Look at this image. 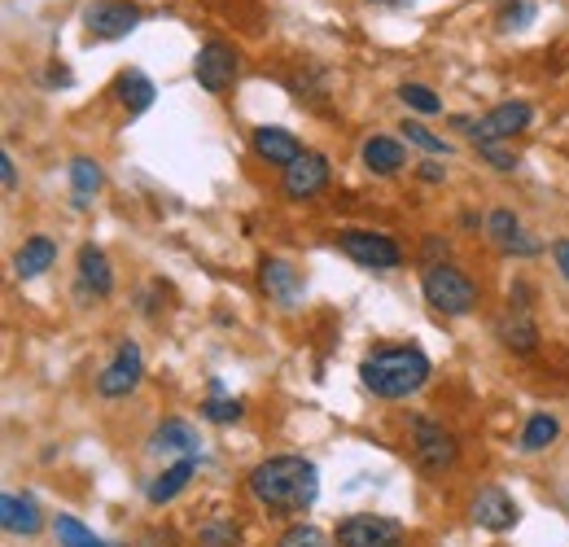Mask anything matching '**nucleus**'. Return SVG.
I'll return each instance as SVG.
<instances>
[{
  "mask_svg": "<svg viewBox=\"0 0 569 547\" xmlns=\"http://www.w3.org/2000/svg\"><path fill=\"white\" fill-rule=\"evenodd\" d=\"M246 486H250L254 504H263L268 513L293 517L320 499V469L307 456H268L250 469Z\"/></svg>",
  "mask_w": 569,
  "mask_h": 547,
  "instance_id": "nucleus-1",
  "label": "nucleus"
},
{
  "mask_svg": "<svg viewBox=\"0 0 569 547\" xmlns=\"http://www.w3.org/2000/svg\"><path fill=\"white\" fill-rule=\"evenodd\" d=\"M433 364L421 346H377L359 364V381L377 399H408L429 381Z\"/></svg>",
  "mask_w": 569,
  "mask_h": 547,
  "instance_id": "nucleus-2",
  "label": "nucleus"
},
{
  "mask_svg": "<svg viewBox=\"0 0 569 547\" xmlns=\"http://www.w3.org/2000/svg\"><path fill=\"white\" fill-rule=\"evenodd\" d=\"M421 294H426V302L438 316H469V311H478V302H482L478 280H469V276L460 272V268H451V263L426 268V272H421Z\"/></svg>",
  "mask_w": 569,
  "mask_h": 547,
  "instance_id": "nucleus-3",
  "label": "nucleus"
},
{
  "mask_svg": "<svg viewBox=\"0 0 569 547\" xmlns=\"http://www.w3.org/2000/svg\"><path fill=\"white\" fill-rule=\"evenodd\" d=\"M338 250L351 263L368 268V272H395L403 263L399 241H390L386 232H372V228H347V232H338Z\"/></svg>",
  "mask_w": 569,
  "mask_h": 547,
  "instance_id": "nucleus-4",
  "label": "nucleus"
},
{
  "mask_svg": "<svg viewBox=\"0 0 569 547\" xmlns=\"http://www.w3.org/2000/svg\"><path fill=\"white\" fill-rule=\"evenodd\" d=\"M412 456H417V465L426 469L429 478H438V474H447V469L456 465L460 442H456V434L442 429L438 420L417 416V420H412Z\"/></svg>",
  "mask_w": 569,
  "mask_h": 547,
  "instance_id": "nucleus-5",
  "label": "nucleus"
},
{
  "mask_svg": "<svg viewBox=\"0 0 569 547\" xmlns=\"http://www.w3.org/2000/svg\"><path fill=\"white\" fill-rule=\"evenodd\" d=\"M241 74V53L228 44V40H207L193 58V79L202 83V92L211 97H223Z\"/></svg>",
  "mask_w": 569,
  "mask_h": 547,
  "instance_id": "nucleus-6",
  "label": "nucleus"
},
{
  "mask_svg": "<svg viewBox=\"0 0 569 547\" xmlns=\"http://www.w3.org/2000/svg\"><path fill=\"white\" fill-rule=\"evenodd\" d=\"M338 547H399L403 544V521L381 517V513H356L342 517L333 530Z\"/></svg>",
  "mask_w": 569,
  "mask_h": 547,
  "instance_id": "nucleus-7",
  "label": "nucleus"
},
{
  "mask_svg": "<svg viewBox=\"0 0 569 547\" xmlns=\"http://www.w3.org/2000/svg\"><path fill=\"white\" fill-rule=\"evenodd\" d=\"M141 4H132V0H92L83 9V27L92 40H123L141 27Z\"/></svg>",
  "mask_w": 569,
  "mask_h": 547,
  "instance_id": "nucleus-8",
  "label": "nucleus"
},
{
  "mask_svg": "<svg viewBox=\"0 0 569 547\" xmlns=\"http://www.w3.org/2000/svg\"><path fill=\"white\" fill-rule=\"evenodd\" d=\"M530 123H535V106L530 101H499L478 119V128L469 137H473V145H503V140L521 137Z\"/></svg>",
  "mask_w": 569,
  "mask_h": 547,
  "instance_id": "nucleus-9",
  "label": "nucleus"
},
{
  "mask_svg": "<svg viewBox=\"0 0 569 547\" xmlns=\"http://www.w3.org/2000/svg\"><path fill=\"white\" fill-rule=\"evenodd\" d=\"M144 377V355L137 342H119L114 359L106 364V372L97 377V395L101 399H128Z\"/></svg>",
  "mask_w": 569,
  "mask_h": 547,
  "instance_id": "nucleus-10",
  "label": "nucleus"
},
{
  "mask_svg": "<svg viewBox=\"0 0 569 547\" xmlns=\"http://www.w3.org/2000/svg\"><path fill=\"white\" fill-rule=\"evenodd\" d=\"M329 189V158L325 153H302L293 167H284L281 176V193L289 202H311L316 193H325Z\"/></svg>",
  "mask_w": 569,
  "mask_h": 547,
  "instance_id": "nucleus-11",
  "label": "nucleus"
},
{
  "mask_svg": "<svg viewBox=\"0 0 569 547\" xmlns=\"http://www.w3.org/2000/svg\"><path fill=\"white\" fill-rule=\"evenodd\" d=\"M259 285H263V294H268L281 311H293V307L302 302V294H307V280H302V272H298L289 259H263V263H259Z\"/></svg>",
  "mask_w": 569,
  "mask_h": 547,
  "instance_id": "nucleus-12",
  "label": "nucleus"
},
{
  "mask_svg": "<svg viewBox=\"0 0 569 547\" xmlns=\"http://www.w3.org/2000/svg\"><path fill=\"white\" fill-rule=\"evenodd\" d=\"M469 517H473V526H482V530H491V535H503V530L517 526V504H512L508 490L482 486V490L473 495V504H469Z\"/></svg>",
  "mask_w": 569,
  "mask_h": 547,
  "instance_id": "nucleus-13",
  "label": "nucleus"
},
{
  "mask_svg": "<svg viewBox=\"0 0 569 547\" xmlns=\"http://www.w3.org/2000/svg\"><path fill=\"white\" fill-rule=\"evenodd\" d=\"M250 145H254V153H259V162H268V167H293L307 149H302V140L293 137L289 128H277V123H263V128H254V137H250Z\"/></svg>",
  "mask_w": 569,
  "mask_h": 547,
  "instance_id": "nucleus-14",
  "label": "nucleus"
},
{
  "mask_svg": "<svg viewBox=\"0 0 569 547\" xmlns=\"http://www.w3.org/2000/svg\"><path fill=\"white\" fill-rule=\"evenodd\" d=\"M149 451H158V456H180V460H193V456H202V438H198V429H193L189 420L171 416V420H162V425L153 429V438H149Z\"/></svg>",
  "mask_w": 569,
  "mask_h": 547,
  "instance_id": "nucleus-15",
  "label": "nucleus"
},
{
  "mask_svg": "<svg viewBox=\"0 0 569 547\" xmlns=\"http://www.w3.org/2000/svg\"><path fill=\"white\" fill-rule=\"evenodd\" d=\"M0 526L9 535H22V539H36L44 530V513L36 504V495H18V490H4L0 499Z\"/></svg>",
  "mask_w": 569,
  "mask_h": 547,
  "instance_id": "nucleus-16",
  "label": "nucleus"
},
{
  "mask_svg": "<svg viewBox=\"0 0 569 547\" xmlns=\"http://www.w3.org/2000/svg\"><path fill=\"white\" fill-rule=\"evenodd\" d=\"M496 338L508 346L512 355H530V350H539V325L530 320L526 307H508V311L499 316Z\"/></svg>",
  "mask_w": 569,
  "mask_h": 547,
  "instance_id": "nucleus-17",
  "label": "nucleus"
},
{
  "mask_svg": "<svg viewBox=\"0 0 569 547\" xmlns=\"http://www.w3.org/2000/svg\"><path fill=\"white\" fill-rule=\"evenodd\" d=\"M359 162L372 171V176H399L403 162H408V149L395 137H368L359 149Z\"/></svg>",
  "mask_w": 569,
  "mask_h": 547,
  "instance_id": "nucleus-18",
  "label": "nucleus"
},
{
  "mask_svg": "<svg viewBox=\"0 0 569 547\" xmlns=\"http://www.w3.org/2000/svg\"><path fill=\"white\" fill-rule=\"evenodd\" d=\"M53 263H58L53 237H27V241L18 246V255H13V276H18V280H36V276L49 272Z\"/></svg>",
  "mask_w": 569,
  "mask_h": 547,
  "instance_id": "nucleus-19",
  "label": "nucleus"
},
{
  "mask_svg": "<svg viewBox=\"0 0 569 547\" xmlns=\"http://www.w3.org/2000/svg\"><path fill=\"white\" fill-rule=\"evenodd\" d=\"M193 474H198V456L193 460H176L171 469H162L158 478L144 486V499L153 504V508H162V504H171L189 481H193Z\"/></svg>",
  "mask_w": 569,
  "mask_h": 547,
  "instance_id": "nucleus-20",
  "label": "nucleus"
},
{
  "mask_svg": "<svg viewBox=\"0 0 569 547\" xmlns=\"http://www.w3.org/2000/svg\"><path fill=\"white\" fill-rule=\"evenodd\" d=\"M79 280L97 298H110L114 294V268H110V259H106L101 246H79Z\"/></svg>",
  "mask_w": 569,
  "mask_h": 547,
  "instance_id": "nucleus-21",
  "label": "nucleus"
},
{
  "mask_svg": "<svg viewBox=\"0 0 569 547\" xmlns=\"http://www.w3.org/2000/svg\"><path fill=\"white\" fill-rule=\"evenodd\" d=\"M114 92H119V101L128 106V115H144V110L153 106V97H158V88H153V79H149L144 70H123L119 83H114Z\"/></svg>",
  "mask_w": 569,
  "mask_h": 547,
  "instance_id": "nucleus-22",
  "label": "nucleus"
},
{
  "mask_svg": "<svg viewBox=\"0 0 569 547\" xmlns=\"http://www.w3.org/2000/svg\"><path fill=\"white\" fill-rule=\"evenodd\" d=\"M101 185H106V171H101L97 158H83V153L71 158V193H74V206H79V210L101 193Z\"/></svg>",
  "mask_w": 569,
  "mask_h": 547,
  "instance_id": "nucleus-23",
  "label": "nucleus"
},
{
  "mask_svg": "<svg viewBox=\"0 0 569 547\" xmlns=\"http://www.w3.org/2000/svg\"><path fill=\"white\" fill-rule=\"evenodd\" d=\"M557 438H561V420L548 416V411H535L521 429V451H548Z\"/></svg>",
  "mask_w": 569,
  "mask_h": 547,
  "instance_id": "nucleus-24",
  "label": "nucleus"
},
{
  "mask_svg": "<svg viewBox=\"0 0 569 547\" xmlns=\"http://www.w3.org/2000/svg\"><path fill=\"white\" fill-rule=\"evenodd\" d=\"M53 530H58V547H110L106 539H97V535H92L83 521L67 517V513L53 521Z\"/></svg>",
  "mask_w": 569,
  "mask_h": 547,
  "instance_id": "nucleus-25",
  "label": "nucleus"
},
{
  "mask_svg": "<svg viewBox=\"0 0 569 547\" xmlns=\"http://www.w3.org/2000/svg\"><path fill=\"white\" fill-rule=\"evenodd\" d=\"M535 13H539L535 0H503L496 22H499V31H526V27L535 22Z\"/></svg>",
  "mask_w": 569,
  "mask_h": 547,
  "instance_id": "nucleus-26",
  "label": "nucleus"
},
{
  "mask_svg": "<svg viewBox=\"0 0 569 547\" xmlns=\"http://www.w3.org/2000/svg\"><path fill=\"white\" fill-rule=\"evenodd\" d=\"M202 416H207V420H214V425H237V420L246 416V404H241V399L219 395V386H214V395L202 404Z\"/></svg>",
  "mask_w": 569,
  "mask_h": 547,
  "instance_id": "nucleus-27",
  "label": "nucleus"
},
{
  "mask_svg": "<svg viewBox=\"0 0 569 547\" xmlns=\"http://www.w3.org/2000/svg\"><path fill=\"white\" fill-rule=\"evenodd\" d=\"M403 140H408V145H417V149H426V153H438V158H447V153H451V140H442L438 132H429L426 123H417V119H408V123H403Z\"/></svg>",
  "mask_w": 569,
  "mask_h": 547,
  "instance_id": "nucleus-28",
  "label": "nucleus"
},
{
  "mask_svg": "<svg viewBox=\"0 0 569 547\" xmlns=\"http://www.w3.org/2000/svg\"><path fill=\"white\" fill-rule=\"evenodd\" d=\"M399 101L412 106L417 115H438V110H442V97H438L433 88H426V83H403V88H399Z\"/></svg>",
  "mask_w": 569,
  "mask_h": 547,
  "instance_id": "nucleus-29",
  "label": "nucleus"
},
{
  "mask_svg": "<svg viewBox=\"0 0 569 547\" xmlns=\"http://www.w3.org/2000/svg\"><path fill=\"white\" fill-rule=\"evenodd\" d=\"M277 547H329V539H325V530H320V526L298 521V526H289L281 539H277Z\"/></svg>",
  "mask_w": 569,
  "mask_h": 547,
  "instance_id": "nucleus-30",
  "label": "nucleus"
},
{
  "mask_svg": "<svg viewBox=\"0 0 569 547\" xmlns=\"http://www.w3.org/2000/svg\"><path fill=\"white\" fill-rule=\"evenodd\" d=\"M482 228H487V237H491L496 246H503L512 232H521V219H517L512 210H503V206H499V210H491V215H487V223H482Z\"/></svg>",
  "mask_w": 569,
  "mask_h": 547,
  "instance_id": "nucleus-31",
  "label": "nucleus"
},
{
  "mask_svg": "<svg viewBox=\"0 0 569 547\" xmlns=\"http://www.w3.org/2000/svg\"><path fill=\"white\" fill-rule=\"evenodd\" d=\"M478 158H487L496 171H517V153H508L503 145H478Z\"/></svg>",
  "mask_w": 569,
  "mask_h": 547,
  "instance_id": "nucleus-32",
  "label": "nucleus"
},
{
  "mask_svg": "<svg viewBox=\"0 0 569 547\" xmlns=\"http://www.w3.org/2000/svg\"><path fill=\"white\" fill-rule=\"evenodd\" d=\"M202 544L207 547H237V526H207V530H202Z\"/></svg>",
  "mask_w": 569,
  "mask_h": 547,
  "instance_id": "nucleus-33",
  "label": "nucleus"
},
{
  "mask_svg": "<svg viewBox=\"0 0 569 547\" xmlns=\"http://www.w3.org/2000/svg\"><path fill=\"white\" fill-rule=\"evenodd\" d=\"M137 547H176V535H171V530H158V526H153V530H144L141 539H137Z\"/></svg>",
  "mask_w": 569,
  "mask_h": 547,
  "instance_id": "nucleus-34",
  "label": "nucleus"
},
{
  "mask_svg": "<svg viewBox=\"0 0 569 547\" xmlns=\"http://www.w3.org/2000/svg\"><path fill=\"white\" fill-rule=\"evenodd\" d=\"M0 180H4V193H18V167H13V153H0Z\"/></svg>",
  "mask_w": 569,
  "mask_h": 547,
  "instance_id": "nucleus-35",
  "label": "nucleus"
},
{
  "mask_svg": "<svg viewBox=\"0 0 569 547\" xmlns=\"http://www.w3.org/2000/svg\"><path fill=\"white\" fill-rule=\"evenodd\" d=\"M552 259H557V268H561V276L569 280V237H561V241H552Z\"/></svg>",
  "mask_w": 569,
  "mask_h": 547,
  "instance_id": "nucleus-36",
  "label": "nucleus"
},
{
  "mask_svg": "<svg viewBox=\"0 0 569 547\" xmlns=\"http://www.w3.org/2000/svg\"><path fill=\"white\" fill-rule=\"evenodd\" d=\"M421 180H426V185H442V180H447V167H438V162H426V167H421Z\"/></svg>",
  "mask_w": 569,
  "mask_h": 547,
  "instance_id": "nucleus-37",
  "label": "nucleus"
},
{
  "mask_svg": "<svg viewBox=\"0 0 569 547\" xmlns=\"http://www.w3.org/2000/svg\"><path fill=\"white\" fill-rule=\"evenodd\" d=\"M460 223H465V228H478V223H487V219H478L473 210H465V215H460Z\"/></svg>",
  "mask_w": 569,
  "mask_h": 547,
  "instance_id": "nucleus-38",
  "label": "nucleus"
},
{
  "mask_svg": "<svg viewBox=\"0 0 569 547\" xmlns=\"http://www.w3.org/2000/svg\"><path fill=\"white\" fill-rule=\"evenodd\" d=\"M372 4H390V9H408V4H417V0H372Z\"/></svg>",
  "mask_w": 569,
  "mask_h": 547,
  "instance_id": "nucleus-39",
  "label": "nucleus"
}]
</instances>
